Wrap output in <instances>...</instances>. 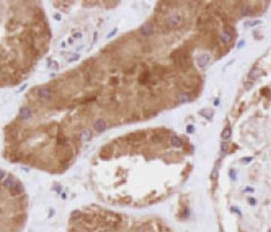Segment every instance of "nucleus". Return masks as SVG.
Returning a JSON list of instances; mask_svg holds the SVG:
<instances>
[{"instance_id": "nucleus-6", "label": "nucleus", "mask_w": 271, "mask_h": 232, "mask_svg": "<svg viewBox=\"0 0 271 232\" xmlns=\"http://www.w3.org/2000/svg\"><path fill=\"white\" fill-rule=\"evenodd\" d=\"M262 74H263V71H262V70H259V69H254L252 72H250L249 77L252 78V79H256V78H258L259 76H262Z\"/></svg>"}, {"instance_id": "nucleus-4", "label": "nucleus", "mask_w": 271, "mask_h": 232, "mask_svg": "<svg viewBox=\"0 0 271 232\" xmlns=\"http://www.w3.org/2000/svg\"><path fill=\"white\" fill-rule=\"evenodd\" d=\"M153 33H154V26H153L151 23L148 22V23H146V24L142 26V28H141V34H142L144 37L151 36Z\"/></svg>"}, {"instance_id": "nucleus-7", "label": "nucleus", "mask_w": 271, "mask_h": 232, "mask_svg": "<svg viewBox=\"0 0 271 232\" xmlns=\"http://www.w3.org/2000/svg\"><path fill=\"white\" fill-rule=\"evenodd\" d=\"M213 114L214 113L211 110V109H207V110H206V109H204V110H201V112H200V115H203L204 117H206L207 120H212Z\"/></svg>"}, {"instance_id": "nucleus-2", "label": "nucleus", "mask_w": 271, "mask_h": 232, "mask_svg": "<svg viewBox=\"0 0 271 232\" xmlns=\"http://www.w3.org/2000/svg\"><path fill=\"white\" fill-rule=\"evenodd\" d=\"M183 22V16L180 14H171L165 19V24L169 28H177Z\"/></svg>"}, {"instance_id": "nucleus-8", "label": "nucleus", "mask_w": 271, "mask_h": 232, "mask_svg": "<svg viewBox=\"0 0 271 232\" xmlns=\"http://www.w3.org/2000/svg\"><path fill=\"white\" fill-rule=\"evenodd\" d=\"M221 39H222L225 43H229V42L233 39V35L228 34V33H226V32H223V33L221 34Z\"/></svg>"}, {"instance_id": "nucleus-1", "label": "nucleus", "mask_w": 271, "mask_h": 232, "mask_svg": "<svg viewBox=\"0 0 271 232\" xmlns=\"http://www.w3.org/2000/svg\"><path fill=\"white\" fill-rule=\"evenodd\" d=\"M174 60L176 63V65L183 71H185V70H187L190 67L189 56H187V52L184 49H180V50H178L176 52V55L174 56Z\"/></svg>"}, {"instance_id": "nucleus-18", "label": "nucleus", "mask_w": 271, "mask_h": 232, "mask_svg": "<svg viewBox=\"0 0 271 232\" xmlns=\"http://www.w3.org/2000/svg\"><path fill=\"white\" fill-rule=\"evenodd\" d=\"M269 232H271V229H270V230H269Z\"/></svg>"}, {"instance_id": "nucleus-3", "label": "nucleus", "mask_w": 271, "mask_h": 232, "mask_svg": "<svg viewBox=\"0 0 271 232\" xmlns=\"http://www.w3.org/2000/svg\"><path fill=\"white\" fill-rule=\"evenodd\" d=\"M211 62V56L208 54H201L197 57V64L199 67H206Z\"/></svg>"}, {"instance_id": "nucleus-17", "label": "nucleus", "mask_w": 271, "mask_h": 232, "mask_svg": "<svg viewBox=\"0 0 271 232\" xmlns=\"http://www.w3.org/2000/svg\"><path fill=\"white\" fill-rule=\"evenodd\" d=\"M214 105H215V106H218V105H219V100H215V102H214Z\"/></svg>"}, {"instance_id": "nucleus-15", "label": "nucleus", "mask_w": 271, "mask_h": 232, "mask_svg": "<svg viewBox=\"0 0 271 232\" xmlns=\"http://www.w3.org/2000/svg\"><path fill=\"white\" fill-rule=\"evenodd\" d=\"M248 202H249L252 206H254V204L256 203V200H255V198H252V197H249V198H248Z\"/></svg>"}, {"instance_id": "nucleus-9", "label": "nucleus", "mask_w": 271, "mask_h": 232, "mask_svg": "<svg viewBox=\"0 0 271 232\" xmlns=\"http://www.w3.org/2000/svg\"><path fill=\"white\" fill-rule=\"evenodd\" d=\"M231 136H232V130H231L229 128H225L223 131H222V134H221V137H222L223 139H228Z\"/></svg>"}, {"instance_id": "nucleus-13", "label": "nucleus", "mask_w": 271, "mask_h": 232, "mask_svg": "<svg viewBox=\"0 0 271 232\" xmlns=\"http://www.w3.org/2000/svg\"><path fill=\"white\" fill-rule=\"evenodd\" d=\"M252 86H254V82H252V81H247V82H244V85H243V87H244L246 91H249Z\"/></svg>"}, {"instance_id": "nucleus-14", "label": "nucleus", "mask_w": 271, "mask_h": 232, "mask_svg": "<svg viewBox=\"0 0 271 232\" xmlns=\"http://www.w3.org/2000/svg\"><path fill=\"white\" fill-rule=\"evenodd\" d=\"M261 92H262V94H263V95H265V97H270V94H269V93H270V90H269V88H263Z\"/></svg>"}, {"instance_id": "nucleus-10", "label": "nucleus", "mask_w": 271, "mask_h": 232, "mask_svg": "<svg viewBox=\"0 0 271 232\" xmlns=\"http://www.w3.org/2000/svg\"><path fill=\"white\" fill-rule=\"evenodd\" d=\"M242 15H244V16H248V15H252V13H254V11H252L250 7H248V6H244L243 8H242Z\"/></svg>"}, {"instance_id": "nucleus-12", "label": "nucleus", "mask_w": 271, "mask_h": 232, "mask_svg": "<svg viewBox=\"0 0 271 232\" xmlns=\"http://www.w3.org/2000/svg\"><path fill=\"white\" fill-rule=\"evenodd\" d=\"M261 23V21H247V22H244V26L246 27H254V26H256V24H259Z\"/></svg>"}, {"instance_id": "nucleus-5", "label": "nucleus", "mask_w": 271, "mask_h": 232, "mask_svg": "<svg viewBox=\"0 0 271 232\" xmlns=\"http://www.w3.org/2000/svg\"><path fill=\"white\" fill-rule=\"evenodd\" d=\"M170 144H171L172 146H174V148H179V146L183 145V142H182V139H180L179 137L172 136V137L170 138Z\"/></svg>"}, {"instance_id": "nucleus-11", "label": "nucleus", "mask_w": 271, "mask_h": 232, "mask_svg": "<svg viewBox=\"0 0 271 232\" xmlns=\"http://www.w3.org/2000/svg\"><path fill=\"white\" fill-rule=\"evenodd\" d=\"M189 213H190L189 208H187V207H184L183 210H182V213H180V216H182V218H186V217H189Z\"/></svg>"}, {"instance_id": "nucleus-16", "label": "nucleus", "mask_w": 271, "mask_h": 232, "mask_svg": "<svg viewBox=\"0 0 271 232\" xmlns=\"http://www.w3.org/2000/svg\"><path fill=\"white\" fill-rule=\"evenodd\" d=\"M186 129H187V132H190V134H191V132H193L194 128H193V125H187V128H186Z\"/></svg>"}]
</instances>
